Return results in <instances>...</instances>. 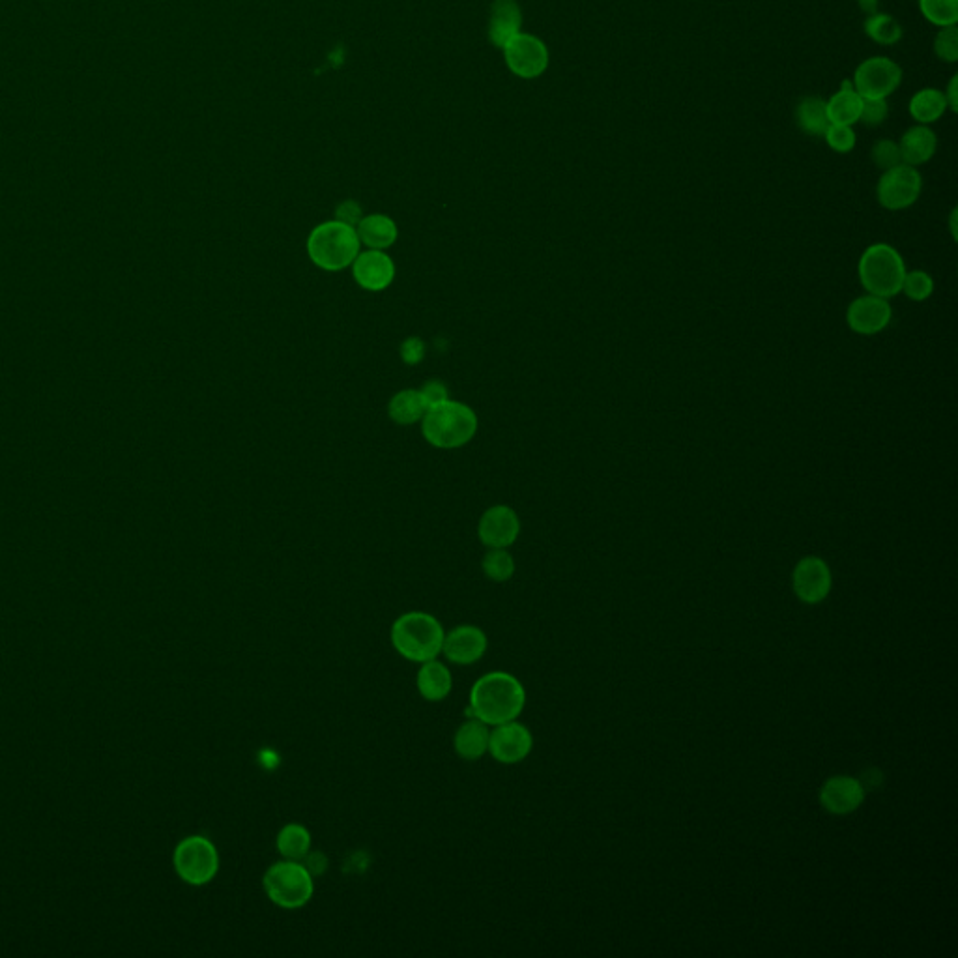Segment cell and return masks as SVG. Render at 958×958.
<instances>
[{"mask_svg":"<svg viewBox=\"0 0 958 958\" xmlns=\"http://www.w3.org/2000/svg\"><path fill=\"white\" fill-rule=\"evenodd\" d=\"M335 218L341 223H347L350 227H354L362 221V208H360V204L354 203V201H345V203L337 206Z\"/></svg>","mask_w":958,"mask_h":958,"instance_id":"37","label":"cell"},{"mask_svg":"<svg viewBox=\"0 0 958 958\" xmlns=\"http://www.w3.org/2000/svg\"><path fill=\"white\" fill-rule=\"evenodd\" d=\"M311 261L322 270L337 272L350 266L360 255V238L354 227L341 221H326L313 229L307 240Z\"/></svg>","mask_w":958,"mask_h":958,"instance_id":"4","label":"cell"},{"mask_svg":"<svg viewBox=\"0 0 958 958\" xmlns=\"http://www.w3.org/2000/svg\"><path fill=\"white\" fill-rule=\"evenodd\" d=\"M865 801V788L854 777H831L820 790V803L831 814H850Z\"/></svg>","mask_w":958,"mask_h":958,"instance_id":"17","label":"cell"},{"mask_svg":"<svg viewBox=\"0 0 958 958\" xmlns=\"http://www.w3.org/2000/svg\"><path fill=\"white\" fill-rule=\"evenodd\" d=\"M829 148H833L839 154H848L856 146V133L852 126H839V124H829L828 131L824 133Z\"/></svg>","mask_w":958,"mask_h":958,"instance_id":"34","label":"cell"},{"mask_svg":"<svg viewBox=\"0 0 958 958\" xmlns=\"http://www.w3.org/2000/svg\"><path fill=\"white\" fill-rule=\"evenodd\" d=\"M421 393H423V397L427 399L429 407L438 405V403H442V401L448 399V388H446L440 380H429V382L421 388Z\"/></svg>","mask_w":958,"mask_h":958,"instance_id":"38","label":"cell"},{"mask_svg":"<svg viewBox=\"0 0 958 958\" xmlns=\"http://www.w3.org/2000/svg\"><path fill=\"white\" fill-rule=\"evenodd\" d=\"M401 358L407 365H418L425 358V343L420 337H408L401 345Z\"/></svg>","mask_w":958,"mask_h":958,"instance_id":"36","label":"cell"},{"mask_svg":"<svg viewBox=\"0 0 958 958\" xmlns=\"http://www.w3.org/2000/svg\"><path fill=\"white\" fill-rule=\"evenodd\" d=\"M796 120H798L799 128L805 133L813 137H824V133L829 128L826 102L816 96L803 98L796 109Z\"/></svg>","mask_w":958,"mask_h":958,"instance_id":"26","label":"cell"},{"mask_svg":"<svg viewBox=\"0 0 958 958\" xmlns=\"http://www.w3.org/2000/svg\"><path fill=\"white\" fill-rule=\"evenodd\" d=\"M955 221H957V210L951 212V234L953 238H957V227H955Z\"/></svg>","mask_w":958,"mask_h":958,"instance_id":"42","label":"cell"},{"mask_svg":"<svg viewBox=\"0 0 958 958\" xmlns=\"http://www.w3.org/2000/svg\"><path fill=\"white\" fill-rule=\"evenodd\" d=\"M534 747L532 732L526 726L509 721L496 725L489 738V753L502 764H517L530 755Z\"/></svg>","mask_w":958,"mask_h":958,"instance_id":"12","label":"cell"},{"mask_svg":"<svg viewBox=\"0 0 958 958\" xmlns=\"http://www.w3.org/2000/svg\"><path fill=\"white\" fill-rule=\"evenodd\" d=\"M893 317V309L886 298L865 294L859 296L846 311L848 328L859 335H876L884 332Z\"/></svg>","mask_w":958,"mask_h":958,"instance_id":"11","label":"cell"},{"mask_svg":"<svg viewBox=\"0 0 958 958\" xmlns=\"http://www.w3.org/2000/svg\"><path fill=\"white\" fill-rule=\"evenodd\" d=\"M859 6L867 12V14L872 15L876 14V6H878V0H859Z\"/></svg>","mask_w":958,"mask_h":958,"instance_id":"41","label":"cell"},{"mask_svg":"<svg viewBox=\"0 0 958 958\" xmlns=\"http://www.w3.org/2000/svg\"><path fill=\"white\" fill-rule=\"evenodd\" d=\"M304 865L311 874H320V872L326 871L328 861L322 854H307Z\"/></svg>","mask_w":958,"mask_h":958,"instance_id":"39","label":"cell"},{"mask_svg":"<svg viewBox=\"0 0 958 958\" xmlns=\"http://www.w3.org/2000/svg\"><path fill=\"white\" fill-rule=\"evenodd\" d=\"M489 738H491L489 725L472 717L455 732V738H453L455 753L465 760H478L489 751Z\"/></svg>","mask_w":958,"mask_h":958,"instance_id":"20","label":"cell"},{"mask_svg":"<svg viewBox=\"0 0 958 958\" xmlns=\"http://www.w3.org/2000/svg\"><path fill=\"white\" fill-rule=\"evenodd\" d=\"M524 702L523 683L508 672H491L474 683L466 713L485 725H502L521 715Z\"/></svg>","mask_w":958,"mask_h":958,"instance_id":"1","label":"cell"},{"mask_svg":"<svg viewBox=\"0 0 958 958\" xmlns=\"http://www.w3.org/2000/svg\"><path fill=\"white\" fill-rule=\"evenodd\" d=\"M487 635L476 625H459L446 633L442 654L455 665H472L487 652Z\"/></svg>","mask_w":958,"mask_h":958,"instance_id":"15","label":"cell"},{"mask_svg":"<svg viewBox=\"0 0 958 958\" xmlns=\"http://www.w3.org/2000/svg\"><path fill=\"white\" fill-rule=\"evenodd\" d=\"M857 274L865 291L889 300L902 289L906 266L895 247L872 244L857 262Z\"/></svg>","mask_w":958,"mask_h":958,"instance_id":"5","label":"cell"},{"mask_svg":"<svg viewBox=\"0 0 958 958\" xmlns=\"http://www.w3.org/2000/svg\"><path fill=\"white\" fill-rule=\"evenodd\" d=\"M957 85H958V77H957V75H955V77H953V79H951V83H949V88H947V94H944L945 100H947V107H949V109H951V111H957V109H958V107H957Z\"/></svg>","mask_w":958,"mask_h":958,"instance_id":"40","label":"cell"},{"mask_svg":"<svg viewBox=\"0 0 958 958\" xmlns=\"http://www.w3.org/2000/svg\"><path fill=\"white\" fill-rule=\"evenodd\" d=\"M947 111L944 92L938 88H923L910 100V115L923 126L940 120Z\"/></svg>","mask_w":958,"mask_h":958,"instance_id":"25","label":"cell"},{"mask_svg":"<svg viewBox=\"0 0 958 958\" xmlns=\"http://www.w3.org/2000/svg\"><path fill=\"white\" fill-rule=\"evenodd\" d=\"M178 876L189 886L210 884L219 871L216 846L203 835H191L176 846L173 856Z\"/></svg>","mask_w":958,"mask_h":958,"instance_id":"7","label":"cell"},{"mask_svg":"<svg viewBox=\"0 0 958 958\" xmlns=\"http://www.w3.org/2000/svg\"><path fill=\"white\" fill-rule=\"evenodd\" d=\"M427 410H429V403L423 397L421 390H403L393 395L388 407L390 418L399 425H410L423 420Z\"/></svg>","mask_w":958,"mask_h":958,"instance_id":"24","label":"cell"},{"mask_svg":"<svg viewBox=\"0 0 958 958\" xmlns=\"http://www.w3.org/2000/svg\"><path fill=\"white\" fill-rule=\"evenodd\" d=\"M523 15L515 0H496L491 12L489 38L496 47H504L513 36L521 32Z\"/></svg>","mask_w":958,"mask_h":958,"instance_id":"18","label":"cell"},{"mask_svg":"<svg viewBox=\"0 0 958 958\" xmlns=\"http://www.w3.org/2000/svg\"><path fill=\"white\" fill-rule=\"evenodd\" d=\"M871 156L874 165L882 171H889V169H893V167L902 163L899 145L895 141H889V139H882V141H878L876 145L872 146Z\"/></svg>","mask_w":958,"mask_h":958,"instance_id":"33","label":"cell"},{"mask_svg":"<svg viewBox=\"0 0 958 958\" xmlns=\"http://www.w3.org/2000/svg\"><path fill=\"white\" fill-rule=\"evenodd\" d=\"M521 532L517 513L508 506L487 509L478 526L479 539L489 549H506L513 545Z\"/></svg>","mask_w":958,"mask_h":958,"instance_id":"14","label":"cell"},{"mask_svg":"<svg viewBox=\"0 0 958 958\" xmlns=\"http://www.w3.org/2000/svg\"><path fill=\"white\" fill-rule=\"evenodd\" d=\"M934 53L936 57L944 62H957L958 60V30L955 25L942 27L934 40Z\"/></svg>","mask_w":958,"mask_h":958,"instance_id":"32","label":"cell"},{"mask_svg":"<svg viewBox=\"0 0 958 958\" xmlns=\"http://www.w3.org/2000/svg\"><path fill=\"white\" fill-rule=\"evenodd\" d=\"M262 886L268 899L285 910H296L305 906L313 897V874L307 871L300 861H279L274 863L262 878Z\"/></svg>","mask_w":958,"mask_h":958,"instance_id":"6","label":"cell"},{"mask_svg":"<svg viewBox=\"0 0 958 958\" xmlns=\"http://www.w3.org/2000/svg\"><path fill=\"white\" fill-rule=\"evenodd\" d=\"M902 81L899 64L886 57H872L857 66L854 75V88L861 98L886 100Z\"/></svg>","mask_w":958,"mask_h":958,"instance_id":"9","label":"cell"},{"mask_svg":"<svg viewBox=\"0 0 958 958\" xmlns=\"http://www.w3.org/2000/svg\"><path fill=\"white\" fill-rule=\"evenodd\" d=\"M421 665L423 667L418 672V691L421 697L429 702L444 700L450 695L451 685H453L450 670L436 659Z\"/></svg>","mask_w":958,"mask_h":958,"instance_id":"22","label":"cell"},{"mask_svg":"<svg viewBox=\"0 0 958 958\" xmlns=\"http://www.w3.org/2000/svg\"><path fill=\"white\" fill-rule=\"evenodd\" d=\"M444 627L427 612H407L392 627L393 648L408 661L427 663L442 654Z\"/></svg>","mask_w":958,"mask_h":958,"instance_id":"3","label":"cell"},{"mask_svg":"<svg viewBox=\"0 0 958 958\" xmlns=\"http://www.w3.org/2000/svg\"><path fill=\"white\" fill-rule=\"evenodd\" d=\"M481 567H483V573L494 582L509 581L515 573L513 556L506 549H491L485 554Z\"/></svg>","mask_w":958,"mask_h":958,"instance_id":"30","label":"cell"},{"mask_svg":"<svg viewBox=\"0 0 958 958\" xmlns=\"http://www.w3.org/2000/svg\"><path fill=\"white\" fill-rule=\"evenodd\" d=\"M356 233H358L360 242H363L367 247H371V249H378V251H384V249L392 247L397 240V234H399L395 221L388 216H382V214H373V216L362 218V221L358 223Z\"/></svg>","mask_w":958,"mask_h":958,"instance_id":"23","label":"cell"},{"mask_svg":"<svg viewBox=\"0 0 958 958\" xmlns=\"http://www.w3.org/2000/svg\"><path fill=\"white\" fill-rule=\"evenodd\" d=\"M861 105H863V98L857 94L854 83L844 81L841 90L833 94L831 100L826 102L829 124H839V126L856 124L861 115Z\"/></svg>","mask_w":958,"mask_h":958,"instance_id":"21","label":"cell"},{"mask_svg":"<svg viewBox=\"0 0 958 958\" xmlns=\"http://www.w3.org/2000/svg\"><path fill=\"white\" fill-rule=\"evenodd\" d=\"M478 431V416L470 407L457 401H442L429 407L423 416L421 433L425 440L442 450H453L468 444Z\"/></svg>","mask_w":958,"mask_h":958,"instance_id":"2","label":"cell"},{"mask_svg":"<svg viewBox=\"0 0 958 958\" xmlns=\"http://www.w3.org/2000/svg\"><path fill=\"white\" fill-rule=\"evenodd\" d=\"M887 117H889V105H887L886 100L863 98L859 122H863V124L869 126V128H876V126L884 124Z\"/></svg>","mask_w":958,"mask_h":958,"instance_id":"35","label":"cell"},{"mask_svg":"<svg viewBox=\"0 0 958 958\" xmlns=\"http://www.w3.org/2000/svg\"><path fill=\"white\" fill-rule=\"evenodd\" d=\"M502 49L509 70L523 79H536L549 66L547 47L532 34L519 32Z\"/></svg>","mask_w":958,"mask_h":958,"instance_id":"10","label":"cell"},{"mask_svg":"<svg viewBox=\"0 0 958 958\" xmlns=\"http://www.w3.org/2000/svg\"><path fill=\"white\" fill-rule=\"evenodd\" d=\"M936 133L930 130L929 126H914L906 131L900 139V158L906 165H923L934 156L936 152Z\"/></svg>","mask_w":958,"mask_h":958,"instance_id":"19","label":"cell"},{"mask_svg":"<svg viewBox=\"0 0 958 958\" xmlns=\"http://www.w3.org/2000/svg\"><path fill=\"white\" fill-rule=\"evenodd\" d=\"M921 14L929 19L932 25L949 27L957 25L958 0H919Z\"/></svg>","mask_w":958,"mask_h":958,"instance_id":"29","label":"cell"},{"mask_svg":"<svg viewBox=\"0 0 958 958\" xmlns=\"http://www.w3.org/2000/svg\"><path fill=\"white\" fill-rule=\"evenodd\" d=\"M276 844L285 859L302 861L311 850V833L300 824H287L279 831Z\"/></svg>","mask_w":958,"mask_h":958,"instance_id":"27","label":"cell"},{"mask_svg":"<svg viewBox=\"0 0 958 958\" xmlns=\"http://www.w3.org/2000/svg\"><path fill=\"white\" fill-rule=\"evenodd\" d=\"M865 32L874 42L882 45H895L902 38L899 21L887 14H872L865 21Z\"/></svg>","mask_w":958,"mask_h":958,"instance_id":"28","label":"cell"},{"mask_svg":"<svg viewBox=\"0 0 958 958\" xmlns=\"http://www.w3.org/2000/svg\"><path fill=\"white\" fill-rule=\"evenodd\" d=\"M900 292H904V294H906L910 300H914V302H925L927 298L932 296V292H934V281H932V277H930L927 272H923V270L906 272Z\"/></svg>","mask_w":958,"mask_h":958,"instance_id":"31","label":"cell"},{"mask_svg":"<svg viewBox=\"0 0 958 958\" xmlns=\"http://www.w3.org/2000/svg\"><path fill=\"white\" fill-rule=\"evenodd\" d=\"M352 272L358 285L365 291L380 292L392 285L395 277V264L392 259L378 249H369L358 255L352 262Z\"/></svg>","mask_w":958,"mask_h":958,"instance_id":"16","label":"cell"},{"mask_svg":"<svg viewBox=\"0 0 958 958\" xmlns=\"http://www.w3.org/2000/svg\"><path fill=\"white\" fill-rule=\"evenodd\" d=\"M923 188L921 175L912 165L900 163L897 167L884 171V175L878 182L876 195L878 203L882 204L886 210L897 212L910 208L912 204L919 199Z\"/></svg>","mask_w":958,"mask_h":958,"instance_id":"8","label":"cell"},{"mask_svg":"<svg viewBox=\"0 0 958 958\" xmlns=\"http://www.w3.org/2000/svg\"><path fill=\"white\" fill-rule=\"evenodd\" d=\"M796 596L809 605H816L824 601L831 592V571L829 566L818 556H805L799 560L798 566L792 575Z\"/></svg>","mask_w":958,"mask_h":958,"instance_id":"13","label":"cell"}]
</instances>
